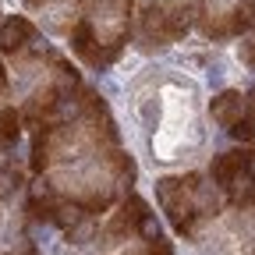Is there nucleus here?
<instances>
[{
  "mask_svg": "<svg viewBox=\"0 0 255 255\" xmlns=\"http://www.w3.org/2000/svg\"><path fill=\"white\" fill-rule=\"evenodd\" d=\"M231 131V138H238V142H255V117H241L234 128H227Z\"/></svg>",
  "mask_w": 255,
  "mask_h": 255,
  "instance_id": "1a4fd4ad",
  "label": "nucleus"
},
{
  "mask_svg": "<svg viewBox=\"0 0 255 255\" xmlns=\"http://www.w3.org/2000/svg\"><path fill=\"white\" fill-rule=\"evenodd\" d=\"M121 213H124L128 220H131V223H135V231H138V220H142V216L149 213V206H145V202H142L138 195H128V199L121 202Z\"/></svg>",
  "mask_w": 255,
  "mask_h": 255,
  "instance_id": "6e6552de",
  "label": "nucleus"
},
{
  "mask_svg": "<svg viewBox=\"0 0 255 255\" xmlns=\"http://www.w3.org/2000/svg\"><path fill=\"white\" fill-rule=\"evenodd\" d=\"M14 184H18V170L14 167H0V195L14 191Z\"/></svg>",
  "mask_w": 255,
  "mask_h": 255,
  "instance_id": "9d476101",
  "label": "nucleus"
},
{
  "mask_svg": "<svg viewBox=\"0 0 255 255\" xmlns=\"http://www.w3.org/2000/svg\"><path fill=\"white\" fill-rule=\"evenodd\" d=\"M245 110H248V117H255V89L245 96Z\"/></svg>",
  "mask_w": 255,
  "mask_h": 255,
  "instance_id": "ddd939ff",
  "label": "nucleus"
},
{
  "mask_svg": "<svg viewBox=\"0 0 255 255\" xmlns=\"http://www.w3.org/2000/svg\"><path fill=\"white\" fill-rule=\"evenodd\" d=\"M231 32H234V36L255 32V0H241V4L231 11Z\"/></svg>",
  "mask_w": 255,
  "mask_h": 255,
  "instance_id": "39448f33",
  "label": "nucleus"
},
{
  "mask_svg": "<svg viewBox=\"0 0 255 255\" xmlns=\"http://www.w3.org/2000/svg\"><path fill=\"white\" fill-rule=\"evenodd\" d=\"M209 114H213V121H216V124L234 128V124L245 117V96H241L238 89H223L220 96H213Z\"/></svg>",
  "mask_w": 255,
  "mask_h": 255,
  "instance_id": "20e7f679",
  "label": "nucleus"
},
{
  "mask_svg": "<svg viewBox=\"0 0 255 255\" xmlns=\"http://www.w3.org/2000/svg\"><path fill=\"white\" fill-rule=\"evenodd\" d=\"M138 238H142V241H159V238H163V227H159L156 213H145V216L138 220Z\"/></svg>",
  "mask_w": 255,
  "mask_h": 255,
  "instance_id": "0eeeda50",
  "label": "nucleus"
},
{
  "mask_svg": "<svg viewBox=\"0 0 255 255\" xmlns=\"http://www.w3.org/2000/svg\"><path fill=\"white\" fill-rule=\"evenodd\" d=\"M191 14L195 7L181 4V0H159V4H149L145 14L138 18V43L145 50L152 46H167L174 39H181L191 28Z\"/></svg>",
  "mask_w": 255,
  "mask_h": 255,
  "instance_id": "f257e3e1",
  "label": "nucleus"
},
{
  "mask_svg": "<svg viewBox=\"0 0 255 255\" xmlns=\"http://www.w3.org/2000/svg\"><path fill=\"white\" fill-rule=\"evenodd\" d=\"M252 167H255V152H252V149H231V152H220V156L213 159V167H209V177H213V184L227 188L234 177L248 174Z\"/></svg>",
  "mask_w": 255,
  "mask_h": 255,
  "instance_id": "f03ea898",
  "label": "nucleus"
},
{
  "mask_svg": "<svg viewBox=\"0 0 255 255\" xmlns=\"http://www.w3.org/2000/svg\"><path fill=\"white\" fill-rule=\"evenodd\" d=\"M248 206H252V209H255V188H252V202H248Z\"/></svg>",
  "mask_w": 255,
  "mask_h": 255,
  "instance_id": "2eb2a0df",
  "label": "nucleus"
},
{
  "mask_svg": "<svg viewBox=\"0 0 255 255\" xmlns=\"http://www.w3.org/2000/svg\"><path fill=\"white\" fill-rule=\"evenodd\" d=\"M32 39H36V25L21 14H14L0 25V50L4 53H25L32 46Z\"/></svg>",
  "mask_w": 255,
  "mask_h": 255,
  "instance_id": "7ed1b4c3",
  "label": "nucleus"
},
{
  "mask_svg": "<svg viewBox=\"0 0 255 255\" xmlns=\"http://www.w3.org/2000/svg\"><path fill=\"white\" fill-rule=\"evenodd\" d=\"M4 85H7V75H4V68H0V92H4Z\"/></svg>",
  "mask_w": 255,
  "mask_h": 255,
  "instance_id": "4468645a",
  "label": "nucleus"
},
{
  "mask_svg": "<svg viewBox=\"0 0 255 255\" xmlns=\"http://www.w3.org/2000/svg\"><path fill=\"white\" fill-rule=\"evenodd\" d=\"M64 234H68V241H71V245H85V241H92V238H96V220H92V216H82L75 227H68Z\"/></svg>",
  "mask_w": 255,
  "mask_h": 255,
  "instance_id": "423d86ee",
  "label": "nucleus"
},
{
  "mask_svg": "<svg viewBox=\"0 0 255 255\" xmlns=\"http://www.w3.org/2000/svg\"><path fill=\"white\" fill-rule=\"evenodd\" d=\"M145 255H174V245L163 241V238H159V241H149V252H145Z\"/></svg>",
  "mask_w": 255,
  "mask_h": 255,
  "instance_id": "9b49d317",
  "label": "nucleus"
},
{
  "mask_svg": "<svg viewBox=\"0 0 255 255\" xmlns=\"http://www.w3.org/2000/svg\"><path fill=\"white\" fill-rule=\"evenodd\" d=\"M241 60L248 64V68H255V36L241 43Z\"/></svg>",
  "mask_w": 255,
  "mask_h": 255,
  "instance_id": "f8f14e48",
  "label": "nucleus"
}]
</instances>
